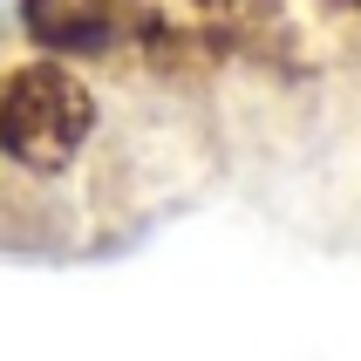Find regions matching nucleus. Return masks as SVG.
<instances>
[{
  "label": "nucleus",
  "instance_id": "1",
  "mask_svg": "<svg viewBox=\"0 0 361 361\" xmlns=\"http://www.w3.org/2000/svg\"><path fill=\"white\" fill-rule=\"evenodd\" d=\"M204 7H232V0H204Z\"/></svg>",
  "mask_w": 361,
  "mask_h": 361
}]
</instances>
